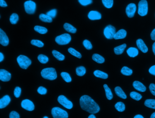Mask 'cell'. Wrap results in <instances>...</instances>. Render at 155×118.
<instances>
[{
  "label": "cell",
  "instance_id": "obj_49",
  "mask_svg": "<svg viewBox=\"0 0 155 118\" xmlns=\"http://www.w3.org/2000/svg\"><path fill=\"white\" fill-rule=\"evenodd\" d=\"M151 37L152 40L153 41H155V29H154L152 32H151Z\"/></svg>",
  "mask_w": 155,
  "mask_h": 118
},
{
  "label": "cell",
  "instance_id": "obj_34",
  "mask_svg": "<svg viewBox=\"0 0 155 118\" xmlns=\"http://www.w3.org/2000/svg\"><path fill=\"white\" fill-rule=\"evenodd\" d=\"M60 75L66 82L69 83L72 81V79L70 75L67 72H63L60 74Z\"/></svg>",
  "mask_w": 155,
  "mask_h": 118
},
{
  "label": "cell",
  "instance_id": "obj_10",
  "mask_svg": "<svg viewBox=\"0 0 155 118\" xmlns=\"http://www.w3.org/2000/svg\"><path fill=\"white\" fill-rule=\"evenodd\" d=\"M21 106L22 108L29 111H32L35 109L33 103L29 99H24L21 103Z\"/></svg>",
  "mask_w": 155,
  "mask_h": 118
},
{
  "label": "cell",
  "instance_id": "obj_52",
  "mask_svg": "<svg viewBox=\"0 0 155 118\" xmlns=\"http://www.w3.org/2000/svg\"><path fill=\"white\" fill-rule=\"evenodd\" d=\"M152 50H153V53L155 55V42L153 43L152 45Z\"/></svg>",
  "mask_w": 155,
  "mask_h": 118
},
{
  "label": "cell",
  "instance_id": "obj_8",
  "mask_svg": "<svg viewBox=\"0 0 155 118\" xmlns=\"http://www.w3.org/2000/svg\"><path fill=\"white\" fill-rule=\"evenodd\" d=\"M103 33L106 39L109 40L113 39L116 33V29L113 26L108 25L104 29Z\"/></svg>",
  "mask_w": 155,
  "mask_h": 118
},
{
  "label": "cell",
  "instance_id": "obj_11",
  "mask_svg": "<svg viewBox=\"0 0 155 118\" xmlns=\"http://www.w3.org/2000/svg\"><path fill=\"white\" fill-rule=\"evenodd\" d=\"M136 10V6L134 3L129 4L126 8V12L129 18H132L134 16Z\"/></svg>",
  "mask_w": 155,
  "mask_h": 118
},
{
  "label": "cell",
  "instance_id": "obj_13",
  "mask_svg": "<svg viewBox=\"0 0 155 118\" xmlns=\"http://www.w3.org/2000/svg\"><path fill=\"white\" fill-rule=\"evenodd\" d=\"M9 43L8 37L1 29H0V44L3 46H6Z\"/></svg>",
  "mask_w": 155,
  "mask_h": 118
},
{
  "label": "cell",
  "instance_id": "obj_46",
  "mask_svg": "<svg viewBox=\"0 0 155 118\" xmlns=\"http://www.w3.org/2000/svg\"><path fill=\"white\" fill-rule=\"evenodd\" d=\"M149 89H150V91L151 93L153 95L155 96V85L154 84H150L149 86Z\"/></svg>",
  "mask_w": 155,
  "mask_h": 118
},
{
  "label": "cell",
  "instance_id": "obj_25",
  "mask_svg": "<svg viewBox=\"0 0 155 118\" xmlns=\"http://www.w3.org/2000/svg\"><path fill=\"white\" fill-rule=\"evenodd\" d=\"M103 87H104V89L105 90L106 95V97L107 99L108 100H111V99H113V93H112L111 89L109 88V87L106 84L104 85Z\"/></svg>",
  "mask_w": 155,
  "mask_h": 118
},
{
  "label": "cell",
  "instance_id": "obj_28",
  "mask_svg": "<svg viewBox=\"0 0 155 118\" xmlns=\"http://www.w3.org/2000/svg\"><path fill=\"white\" fill-rule=\"evenodd\" d=\"M121 73L126 76H130L133 73V71L131 69H130L127 66H124L121 70Z\"/></svg>",
  "mask_w": 155,
  "mask_h": 118
},
{
  "label": "cell",
  "instance_id": "obj_43",
  "mask_svg": "<svg viewBox=\"0 0 155 118\" xmlns=\"http://www.w3.org/2000/svg\"><path fill=\"white\" fill-rule=\"evenodd\" d=\"M47 89L43 86H40L38 88V92L41 95H44L47 93Z\"/></svg>",
  "mask_w": 155,
  "mask_h": 118
},
{
  "label": "cell",
  "instance_id": "obj_7",
  "mask_svg": "<svg viewBox=\"0 0 155 118\" xmlns=\"http://www.w3.org/2000/svg\"><path fill=\"white\" fill-rule=\"evenodd\" d=\"M25 11L28 14H33L37 8L35 2L32 1H27L24 3Z\"/></svg>",
  "mask_w": 155,
  "mask_h": 118
},
{
  "label": "cell",
  "instance_id": "obj_27",
  "mask_svg": "<svg viewBox=\"0 0 155 118\" xmlns=\"http://www.w3.org/2000/svg\"><path fill=\"white\" fill-rule=\"evenodd\" d=\"M52 53L53 54V56L59 61H63L65 60V57L63 55L60 53L57 50H52Z\"/></svg>",
  "mask_w": 155,
  "mask_h": 118
},
{
  "label": "cell",
  "instance_id": "obj_55",
  "mask_svg": "<svg viewBox=\"0 0 155 118\" xmlns=\"http://www.w3.org/2000/svg\"><path fill=\"white\" fill-rule=\"evenodd\" d=\"M43 118H48V117H47V116H45V117H43Z\"/></svg>",
  "mask_w": 155,
  "mask_h": 118
},
{
  "label": "cell",
  "instance_id": "obj_18",
  "mask_svg": "<svg viewBox=\"0 0 155 118\" xmlns=\"http://www.w3.org/2000/svg\"><path fill=\"white\" fill-rule=\"evenodd\" d=\"M127 34L126 30L124 29H121L118 30L114 36V39L115 40L124 39L126 37Z\"/></svg>",
  "mask_w": 155,
  "mask_h": 118
},
{
  "label": "cell",
  "instance_id": "obj_3",
  "mask_svg": "<svg viewBox=\"0 0 155 118\" xmlns=\"http://www.w3.org/2000/svg\"><path fill=\"white\" fill-rule=\"evenodd\" d=\"M18 64L21 68L26 70L31 65V61L29 58L24 55H20L17 58Z\"/></svg>",
  "mask_w": 155,
  "mask_h": 118
},
{
  "label": "cell",
  "instance_id": "obj_5",
  "mask_svg": "<svg viewBox=\"0 0 155 118\" xmlns=\"http://www.w3.org/2000/svg\"><path fill=\"white\" fill-rule=\"evenodd\" d=\"M72 40V37L69 34L65 33L57 36L56 37V42L60 45H65L69 44Z\"/></svg>",
  "mask_w": 155,
  "mask_h": 118
},
{
  "label": "cell",
  "instance_id": "obj_35",
  "mask_svg": "<svg viewBox=\"0 0 155 118\" xmlns=\"http://www.w3.org/2000/svg\"><path fill=\"white\" fill-rule=\"evenodd\" d=\"M18 20H19V17L17 14L13 13L10 16V21L11 24H13V25L17 24Z\"/></svg>",
  "mask_w": 155,
  "mask_h": 118
},
{
  "label": "cell",
  "instance_id": "obj_4",
  "mask_svg": "<svg viewBox=\"0 0 155 118\" xmlns=\"http://www.w3.org/2000/svg\"><path fill=\"white\" fill-rule=\"evenodd\" d=\"M51 114L54 118H68L67 112L59 107H54L51 110Z\"/></svg>",
  "mask_w": 155,
  "mask_h": 118
},
{
  "label": "cell",
  "instance_id": "obj_19",
  "mask_svg": "<svg viewBox=\"0 0 155 118\" xmlns=\"http://www.w3.org/2000/svg\"><path fill=\"white\" fill-rule=\"evenodd\" d=\"M127 53L129 57L134 58L138 56L139 51L136 48L130 47V48H128V50H127Z\"/></svg>",
  "mask_w": 155,
  "mask_h": 118
},
{
  "label": "cell",
  "instance_id": "obj_24",
  "mask_svg": "<svg viewBox=\"0 0 155 118\" xmlns=\"http://www.w3.org/2000/svg\"><path fill=\"white\" fill-rule=\"evenodd\" d=\"M92 60L99 64H102L105 62V59L98 54H94L92 57Z\"/></svg>",
  "mask_w": 155,
  "mask_h": 118
},
{
  "label": "cell",
  "instance_id": "obj_14",
  "mask_svg": "<svg viewBox=\"0 0 155 118\" xmlns=\"http://www.w3.org/2000/svg\"><path fill=\"white\" fill-rule=\"evenodd\" d=\"M88 17L91 20H100L101 18V15L97 11H92L88 14Z\"/></svg>",
  "mask_w": 155,
  "mask_h": 118
},
{
  "label": "cell",
  "instance_id": "obj_30",
  "mask_svg": "<svg viewBox=\"0 0 155 118\" xmlns=\"http://www.w3.org/2000/svg\"><path fill=\"white\" fill-rule=\"evenodd\" d=\"M34 29L35 32H38L39 33L41 34H45L48 32V30L46 27L39 26H35Z\"/></svg>",
  "mask_w": 155,
  "mask_h": 118
},
{
  "label": "cell",
  "instance_id": "obj_33",
  "mask_svg": "<svg viewBox=\"0 0 155 118\" xmlns=\"http://www.w3.org/2000/svg\"><path fill=\"white\" fill-rule=\"evenodd\" d=\"M68 51L72 55H73L74 57H76L79 59H81V55L80 53H79L78 51L74 49L73 48H69L68 49Z\"/></svg>",
  "mask_w": 155,
  "mask_h": 118
},
{
  "label": "cell",
  "instance_id": "obj_36",
  "mask_svg": "<svg viewBox=\"0 0 155 118\" xmlns=\"http://www.w3.org/2000/svg\"><path fill=\"white\" fill-rule=\"evenodd\" d=\"M130 97L131 98L134 99V100H136V101H139V100L141 99L142 98V96L140 94L138 93V92H135V91H133L131 92L130 94Z\"/></svg>",
  "mask_w": 155,
  "mask_h": 118
},
{
  "label": "cell",
  "instance_id": "obj_26",
  "mask_svg": "<svg viewBox=\"0 0 155 118\" xmlns=\"http://www.w3.org/2000/svg\"><path fill=\"white\" fill-rule=\"evenodd\" d=\"M39 18L42 21H43V22L51 23L52 21V18L47 14H41L40 15Z\"/></svg>",
  "mask_w": 155,
  "mask_h": 118
},
{
  "label": "cell",
  "instance_id": "obj_45",
  "mask_svg": "<svg viewBox=\"0 0 155 118\" xmlns=\"http://www.w3.org/2000/svg\"><path fill=\"white\" fill-rule=\"evenodd\" d=\"M10 118H20V115L17 112L13 111L10 112L9 115Z\"/></svg>",
  "mask_w": 155,
  "mask_h": 118
},
{
  "label": "cell",
  "instance_id": "obj_50",
  "mask_svg": "<svg viewBox=\"0 0 155 118\" xmlns=\"http://www.w3.org/2000/svg\"><path fill=\"white\" fill-rule=\"evenodd\" d=\"M4 57L3 54L1 52H0V62H2L4 60Z\"/></svg>",
  "mask_w": 155,
  "mask_h": 118
},
{
  "label": "cell",
  "instance_id": "obj_51",
  "mask_svg": "<svg viewBox=\"0 0 155 118\" xmlns=\"http://www.w3.org/2000/svg\"><path fill=\"white\" fill-rule=\"evenodd\" d=\"M134 118H144L143 117L142 115H136Z\"/></svg>",
  "mask_w": 155,
  "mask_h": 118
},
{
  "label": "cell",
  "instance_id": "obj_1",
  "mask_svg": "<svg viewBox=\"0 0 155 118\" xmlns=\"http://www.w3.org/2000/svg\"><path fill=\"white\" fill-rule=\"evenodd\" d=\"M80 104L82 110L90 114H97L100 111V107L98 104L88 95H83L81 97Z\"/></svg>",
  "mask_w": 155,
  "mask_h": 118
},
{
  "label": "cell",
  "instance_id": "obj_38",
  "mask_svg": "<svg viewBox=\"0 0 155 118\" xmlns=\"http://www.w3.org/2000/svg\"><path fill=\"white\" fill-rule=\"evenodd\" d=\"M102 3L105 7L111 8L113 5V0H102Z\"/></svg>",
  "mask_w": 155,
  "mask_h": 118
},
{
  "label": "cell",
  "instance_id": "obj_47",
  "mask_svg": "<svg viewBox=\"0 0 155 118\" xmlns=\"http://www.w3.org/2000/svg\"><path fill=\"white\" fill-rule=\"evenodd\" d=\"M149 72L151 75L155 76V65L150 67L149 70Z\"/></svg>",
  "mask_w": 155,
  "mask_h": 118
},
{
  "label": "cell",
  "instance_id": "obj_31",
  "mask_svg": "<svg viewBox=\"0 0 155 118\" xmlns=\"http://www.w3.org/2000/svg\"><path fill=\"white\" fill-rule=\"evenodd\" d=\"M115 107L119 112H123L126 109L125 104L122 102H119L116 104Z\"/></svg>",
  "mask_w": 155,
  "mask_h": 118
},
{
  "label": "cell",
  "instance_id": "obj_29",
  "mask_svg": "<svg viewBox=\"0 0 155 118\" xmlns=\"http://www.w3.org/2000/svg\"><path fill=\"white\" fill-rule=\"evenodd\" d=\"M144 105L146 106L155 110V99H148L145 100Z\"/></svg>",
  "mask_w": 155,
  "mask_h": 118
},
{
  "label": "cell",
  "instance_id": "obj_48",
  "mask_svg": "<svg viewBox=\"0 0 155 118\" xmlns=\"http://www.w3.org/2000/svg\"><path fill=\"white\" fill-rule=\"evenodd\" d=\"M0 6L2 8H6L8 6V4L4 0H0Z\"/></svg>",
  "mask_w": 155,
  "mask_h": 118
},
{
  "label": "cell",
  "instance_id": "obj_22",
  "mask_svg": "<svg viewBox=\"0 0 155 118\" xmlns=\"http://www.w3.org/2000/svg\"><path fill=\"white\" fill-rule=\"evenodd\" d=\"M63 27L68 32L71 33H76V29L69 23H65Z\"/></svg>",
  "mask_w": 155,
  "mask_h": 118
},
{
  "label": "cell",
  "instance_id": "obj_12",
  "mask_svg": "<svg viewBox=\"0 0 155 118\" xmlns=\"http://www.w3.org/2000/svg\"><path fill=\"white\" fill-rule=\"evenodd\" d=\"M11 79V74L5 70H0V80L3 82H8Z\"/></svg>",
  "mask_w": 155,
  "mask_h": 118
},
{
  "label": "cell",
  "instance_id": "obj_6",
  "mask_svg": "<svg viewBox=\"0 0 155 118\" xmlns=\"http://www.w3.org/2000/svg\"><path fill=\"white\" fill-rule=\"evenodd\" d=\"M148 12V3L146 0H141L138 3V13L142 17L146 16Z\"/></svg>",
  "mask_w": 155,
  "mask_h": 118
},
{
  "label": "cell",
  "instance_id": "obj_41",
  "mask_svg": "<svg viewBox=\"0 0 155 118\" xmlns=\"http://www.w3.org/2000/svg\"><path fill=\"white\" fill-rule=\"evenodd\" d=\"M57 10L56 9H52L47 12V15L51 17V18H54L56 16Z\"/></svg>",
  "mask_w": 155,
  "mask_h": 118
},
{
  "label": "cell",
  "instance_id": "obj_2",
  "mask_svg": "<svg viewBox=\"0 0 155 118\" xmlns=\"http://www.w3.org/2000/svg\"><path fill=\"white\" fill-rule=\"evenodd\" d=\"M41 75L45 79L53 81L57 78V73L55 69L53 68H47L41 71Z\"/></svg>",
  "mask_w": 155,
  "mask_h": 118
},
{
  "label": "cell",
  "instance_id": "obj_37",
  "mask_svg": "<svg viewBox=\"0 0 155 118\" xmlns=\"http://www.w3.org/2000/svg\"><path fill=\"white\" fill-rule=\"evenodd\" d=\"M38 60L42 64H46L49 61V59L48 57L44 55L41 54L38 55Z\"/></svg>",
  "mask_w": 155,
  "mask_h": 118
},
{
  "label": "cell",
  "instance_id": "obj_9",
  "mask_svg": "<svg viewBox=\"0 0 155 118\" xmlns=\"http://www.w3.org/2000/svg\"><path fill=\"white\" fill-rule=\"evenodd\" d=\"M57 100L60 105L67 109L70 110L73 107V104L69 99H67L66 96L63 95H60L58 96Z\"/></svg>",
  "mask_w": 155,
  "mask_h": 118
},
{
  "label": "cell",
  "instance_id": "obj_15",
  "mask_svg": "<svg viewBox=\"0 0 155 118\" xmlns=\"http://www.w3.org/2000/svg\"><path fill=\"white\" fill-rule=\"evenodd\" d=\"M11 101L9 95H6L0 99V109H3L6 107L9 104Z\"/></svg>",
  "mask_w": 155,
  "mask_h": 118
},
{
  "label": "cell",
  "instance_id": "obj_23",
  "mask_svg": "<svg viewBox=\"0 0 155 118\" xmlns=\"http://www.w3.org/2000/svg\"><path fill=\"white\" fill-rule=\"evenodd\" d=\"M94 75L97 77L103 79H106L108 77V75L107 74L99 70H95L94 72Z\"/></svg>",
  "mask_w": 155,
  "mask_h": 118
},
{
  "label": "cell",
  "instance_id": "obj_42",
  "mask_svg": "<svg viewBox=\"0 0 155 118\" xmlns=\"http://www.w3.org/2000/svg\"><path fill=\"white\" fill-rule=\"evenodd\" d=\"M79 3L82 6H86L92 3V0H78Z\"/></svg>",
  "mask_w": 155,
  "mask_h": 118
},
{
  "label": "cell",
  "instance_id": "obj_21",
  "mask_svg": "<svg viewBox=\"0 0 155 118\" xmlns=\"http://www.w3.org/2000/svg\"><path fill=\"white\" fill-rule=\"evenodd\" d=\"M127 47V45L126 44H123L122 45H120L119 46H117L115 47L114 49L115 53L116 55H121L123 53L124 50Z\"/></svg>",
  "mask_w": 155,
  "mask_h": 118
},
{
  "label": "cell",
  "instance_id": "obj_20",
  "mask_svg": "<svg viewBox=\"0 0 155 118\" xmlns=\"http://www.w3.org/2000/svg\"><path fill=\"white\" fill-rule=\"evenodd\" d=\"M115 92L116 93V95L119 97L123 99H126L127 98V96L126 94L124 93L123 90L119 86L116 87L115 88Z\"/></svg>",
  "mask_w": 155,
  "mask_h": 118
},
{
  "label": "cell",
  "instance_id": "obj_44",
  "mask_svg": "<svg viewBox=\"0 0 155 118\" xmlns=\"http://www.w3.org/2000/svg\"><path fill=\"white\" fill-rule=\"evenodd\" d=\"M22 90L19 87H16L14 91V94L16 98H19L21 95Z\"/></svg>",
  "mask_w": 155,
  "mask_h": 118
},
{
  "label": "cell",
  "instance_id": "obj_39",
  "mask_svg": "<svg viewBox=\"0 0 155 118\" xmlns=\"http://www.w3.org/2000/svg\"><path fill=\"white\" fill-rule=\"evenodd\" d=\"M31 44L33 46H37L38 47H42L44 46V43L42 42V41L38 40H32L31 41Z\"/></svg>",
  "mask_w": 155,
  "mask_h": 118
},
{
  "label": "cell",
  "instance_id": "obj_16",
  "mask_svg": "<svg viewBox=\"0 0 155 118\" xmlns=\"http://www.w3.org/2000/svg\"><path fill=\"white\" fill-rule=\"evenodd\" d=\"M136 43L139 49L143 53H146L147 52L148 50L147 47L142 39H138L136 41Z\"/></svg>",
  "mask_w": 155,
  "mask_h": 118
},
{
  "label": "cell",
  "instance_id": "obj_40",
  "mask_svg": "<svg viewBox=\"0 0 155 118\" xmlns=\"http://www.w3.org/2000/svg\"><path fill=\"white\" fill-rule=\"evenodd\" d=\"M83 45L84 46L86 49L88 50H92V43L90 41H89L88 40H85L83 42Z\"/></svg>",
  "mask_w": 155,
  "mask_h": 118
},
{
  "label": "cell",
  "instance_id": "obj_32",
  "mask_svg": "<svg viewBox=\"0 0 155 118\" xmlns=\"http://www.w3.org/2000/svg\"><path fill=\"white\" fill-rule=\"evenodd\" d=\"M86 73V69L84 66H79L76 69V73L78 76H83Z\"/></svg>",
  "mask_w": 155,
  "mask_h": 118
},
{
  "label": "cell",
  "instance_id": "obj_17",
  "mask_svg": "<svg viewBox=\"0 0 155 118\" xmlns=\"http://www.w3.org/2000/svg\"><path fill=\"white\" fill-rule=\"evenodd\" d=\"M133 86L136 90L142 92H145L147 89L146 86L142 83L138 81H135L133 83Z\"/></svg>",
  "mask_w": 155,
  "mask_h": 118
},
{
  "label": "cell",
  "instance_id": "obj_54",
  "mask_svg": "<svg viewBox=\"0 0 155 118\" xmlns=\"http://www.w3.org/2000/svg\"><path fill=\"white\" fill-rule=\"evenodd\" d=\"M150 118H155V112L153 113V114L151 115Z\"/></svg>",
  "mask_w": 155,
  "mask_h": 118
},
{
  "label": "cell",
  "instance_id": "obj_53",
  "mask_svg": "<svg viewBox=\"0 0 155 118\" xmlns=\"http://www.w3.org/2000/svg\"><path fill=\"white\" fill-rule=\"evenodd\" d=\"M88 118H96V117L94 115H93V114H92V115H89V116L88 117Z\"/></svg>",
  "mask_w": 155,
  "mask_h": 118
}]
</instances>
